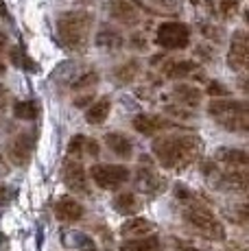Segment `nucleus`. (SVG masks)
Here are the masks:
<instances>
[{
  "label": "nucleus",
  "mask_w": 249,
  "mask_h": 251,
  "mask_svg": "<svg viewBox=\"0 0 249 251\" xmlns=\"http://www.w3.org/2000/svg\"><path fill=\"white\" fill-rule=\"evenodd\" d=\"M199 140L190 133H175L153 140V153L164 168H184L197 157Z\"/></svg>",
  "instance_id": "nucleus-1"
},
{
  "label": "nucleus",
  "mask_w": 249,
  "mask_h": 251,
  "mask_svg": "<svg viewBox=\"0 0 249 251\" xmlns=\"http://www.w3.org/2000/svg\"><path fill=\"white\" fill-rule=\"evenodd\" d=\"M94 18L85 11H66L57 18V37L66 50L83 52L90 44Z\"/></svg>",
  "instance_id": "nucleus-2"
},
{
  "label": "nucleus",
  "mask_w": 249,
  "mask_h": 251,
  "mask_svg": "<svg viewBox=\"0 0 249 251\" xmlns=\"http://www.w3.org/2000/svg\"><path fill=\"white\" fill-rule=\"evenodd\" d=\"M208 114L217 120L221 127L229 131H243L249 129V114L245 100H229V99H214L208 105Z\"/></svg>",
  "instance_id": "nucleus-3"
},
{
  "label": "nucleus",
  "mask_w": 249,
  "mask_h": 251,
  "mask_svg": "<svg viewBox=\"0 0 249 251\" xmlns=\"http://www.w3.org/2000/svg\"><path fill=\"white\" fill-rule=\"evenodd\" d=\"M184 221L190 225L193 229H197L199 234H203L205 238H214V240H223L225 238V227L223 223L208 210V207L193 203L184 210Z\"/></svg>",
  "instance_id": "nucleus-4"
},
{
  "label": "nucleus",
  "mask_w": 249,
  "mask_h": 251,
  "mask_svg": "<svg viewBox=\"0 0 249 251\" xmlns=\"http://www.w3.org/2000/svg\"><path fill=\"white\" fill-rule=\"evenodd\" d=\"M129 168L121 166V164H97L90 168V177L103 190H116L123 183L129 181Z\"/></svg>",
  "instance_id": "nucleus-5"
},
{
  "label": "nucleus",
  "mask_w": 249,
  "mask_h": 251,
  "mask_svg": "<svg viewBox=\"0 0 249 251\" xmlns=\"http://www.w3.org/2000/svg\"><path fill=\"white\" fill-rule=\"evenodd\" d=\"M155 42L166 50H181L190 44V28L184 22H162L157 26Z\"/></svg>",
  "instance_id": "nucleus-6"
},
{
  "label": "nucleus",
  "mask_w": 249,
  "mask_h": 251,
  "mask_svg": "<svg viewBox=\"0 0 249 251\" xmlns=\"http://www.w3.org/2000/svg\"><path fill=\"white\" fill-rule=\"evenodd\" d=\"M247 48H249V42H247V33L245 31H236L232 35V44H229V52H227V66L229 70H245L247 66Z\"/></svg>",
  "instance_id": "nucleus-7"
},
{
  "label": "nucleus",
  "mask_w": 249,
  "mask_h": 251,
  "mask_svg": "<svg viewBox=\"0 0 249 251\" xmlns=\"http://www.w3.org/2000/svg\"><path fill=\"white\" fill-rule=\"evenodd\" d=\"M64 181L70 190L81 192V195H88V173L81 166L79 160H66L64 162Z\"/></svg>",
  "instance_id": "nucleus-8"
},
{
  "label": "nucleus",
  "mask_w": 249,
  "mask_h": 251,
  "mask_svg": "<svg viewBox=\"0 0 249 251\" xmlns=\"http://www.w3.org/2000/svg\"><path fill=\"white\" fill-rule=\"evenodd\" d=\"M31 153H33V136L31 133H18V136L9 142L7 155L16 166H25V164H28Z\"/></svg>",
  "instance_id": "nucleus-9"
},
{
  "label": "nucleus",
  "mask_w": 249,
  "mask_h": 251,
  "mask_svg": "<svg viewBox=\"0 0 249 251\" xmlns=\"http://www.w3.org/2000/svg\"><path fill=\"white\" fill-rule=\"evenodd\" d=\"M55 216L64 223H75L83 216V205L75 199V197H61L55 203Z\"/></svg>",
  "instance_id": "nucleus-10"
},
{
  "label": "nucleus",
  "mask_w": 249,
  "mask_h": 251,
  "mask_svg": "<svg viewBox=\"0 0 249 251\" xmlns=\"http://www.w3.org/2000/svg\"><path fill=\"white\" fill-rule=\"evenodd\" d=\"M109 9H112V16L116 18L121 24L133 26V24L140 22V13H138V9L133 7L129 0H112Z\"/></svg>",
  "instance_id": "nucleus-11"
},
{
  "label": "nucleus",
  "mask_w": 249,
  "mask_h": 251,
  "mask_svg": "<svg viewBox=\"0 0 249 251\" xmlns=\"http://www.w3.org/2000/svg\"><path fill=\"white\" fill-rule=\"evenodd\" d=\"M105 144L109 147V151L116 153L118 157H123V160H129L133 153V144L131 140H129L124 133H118V131H112L105 136Z\"/></svg>",
  "instance_id": "nucleus-12"
},
{
  "label": "nucleus",
  "mask_w": 249,
  "mask_h": 251,
  "mask_svg": "<svg viewBox=\"0 0 249 251\" xmlns=\"http://www.w3.org/2000/svg\"><path fill=\"white\" fill-rule=\"evenodd\" d=\"M164 127H171V123H166V120L157 118V116H136L133 118V129H136L138 133H145V136H153V133L162 131Z\"/></svg>",
  "instance_id": "nucleus-13"
},
{
  "label": "nucleus",
  "mask_w": 249,
  "mask_h": 251,
  "mask_svg": "<svg viewBox=\"0 0 249 251\" xmlns=\"http://www.w3.org/2000/svg\"><path fill=\"white\" fill-rule=\"evenodd\" d=\"M68 153L73 157H81L83 153H88V155H99V142L97 140H90V138L81 136V133H76L68 144Z\"/></svg>",
  "instance_id": "nucleus-14"
},
{
  "label": "nucleus",
  "mask_w": 249,
  "mask_h": 251,
  "mask_svg": "<svg viewBox=\"0 0 249 251\" xmlns=\"http://www.w3.org/2000/svg\"><path fill=\"white\" fill-rule=\"evenodd\" d=\"M109 109H112V100H109L107 96H103V99H99L97 103H92V105H90V109L85 112V120H88V125H100V123H105Z\"/></svg>",
  "instance_id": "nucleus-15"
},
{
  "label": "nucleus",
  "mask_w": 249,
  "mask_h": 251,
  "mask_svg": "<svg viewBox=\"0 0 249 251\" xmlns=\"http://www.w3.org/2000/svg\"><path fill=\"white\" fill-rule=\"evenodd\" d=\"M138 186L142 188L145 192H157V190H164V179H162L160 175H157L155 171H151V168H140L138 171Z\"/></svg>",
  "instance_id": "nucleus-16"
},
{
  "label": "nucleus",
  "mask_w": 249,
  "mask_h": 251,
  "mask_svg": "<svg viewBox=\"0 0 249 251\" xmlns=\"http://www.w3.org/2000/svg\"><path fill=\"white\" fill-rule=\"evenodd\" d=\"M173 94H175L177 103H184L188 107H197L201 100V92L195 85H188V83H177L173 88Z\"/></svg>",
  "instance_id": "nucleus-17"
},
{
  "label": "nucleus",
  "mask_w": 249,
  "mask_h": 251,
  "mask_svg": "<svg viewBox=\"0 0 249 251\" xmlns=\"http://www.w3.org/2000/svg\"><path fill=\"white\" fill-rule=\"evenodd\" d=\"M160 249V238L157 236H142V238L124 240L121 251H157Z\"/></svg>",
  "instance_id": "nucleus-18"
},
{
  "label": "nucleus",
  "mask_w": 249,
  "mask_h": 251,
  "mask_svg": "<svg viewBox=\"0 0 249 251\" xmlns=\"http://www.w3.org/2000/svg\"><path fill=\"white\" fill-rule=\"evenodd\" d=\"M151 229H153V225H151V221H147V219H131L121 227L124 236H136V238L147 236Z\"/></svg>",
  "instance_id": "nucleus-19"
},
{
  "label": "nucleus",
  "mask_w": 249,
  "mask_h": 251,
  "mask_svg": "<svg viewBox=\"0 0 249 251\" xmlns=\"http://www.w3.org/2000/svg\"><path fill=\"white\" fill-rule=\"evenodd\" d=\"M219 157L232 168L238 166L241 171H245V166H247V153L241 151V149H221V151H219Z\"/></svg>",
  "instance_id": "nucleus-20"
},
{
  "label": "nucleus",
  "mask_w": 249,
  "mask_h": 251,
  "mask_svg": "<svg viewBox=\"0 0 249 251\" xmlns=\"http://www.w3.org/2000/svg\"><path fill=\"white\" fill-rule=\"evenodd\" d=\"M97 46L100 50H118V48L123 46V37L118 35L116 31L103 28V31H99V35H97Z\"/></svg>",
  "instance_id": "nucleus-21"
},
{
  "label": "nucleus",
  "mask_w": 249,
  "mask_h": 251,
  "mask_svg": "<svg viewBox=\"0 0 249 251\" xmlns=\"http://www.w3.org/2000/svg\"><path fill=\"white\" fill-rule=\"evenodd\" d=\"M114 207H116V212H121V214H136L140 203H138L133 192H121V195L114 199Z\"/></svg>",
  "instance_id": "nucleus-22"
},
{
  "label": "nucleus",
  "mask_w": 249,
  "mask_h": 251,
  "mask_svg": "<svg viewBox=\"0 0 249 251\" xmlns=\"http://www.w3.org/2000/svg\"><path fill=\"white\" fill-rule=\"evenodd\" d=\"M195 70H197V66L193 61H173V64H169L164 68V75L169 79H184V76L193 75Z\"/></svg>",
  "instance_id": "nucleus-23"
},
{
  "label": "nucleus",
  "mask_w": 249,
  "mask_h": 251,
  "mask_svg": "<svg viewBox=\"0 0 249 251\" xmlns=\"http://www.w3.org/2000/svg\"><path fill=\"white\" fill-rule=\"evenodd\" d=\"M13 114L20 120H35L37 114H40V107H37V103H33V100H18V103L13 105Z\"/></svg>",
  "instance_id": "nucleus-24"
},
{
  "label": "nucleus",
  "mask_w": 249,
  "mask_h": 251,
  "mask_svg": "<svg viewBox=\"0 0 249 251\" xmlns=\"http://www.w3.org/2000/svg\"><path fill=\"white\" fill-rule=\"evenodd\" d=\"M138 70H140V64H138L136 59H131V61H127V64L118 66L114 75H116V79L121 81V83H129V81H133V76L138 75Z\"/></svg>",
  "instance_id": "nucleus-25"
},
{
  "label": "nucleus",
  "mask_w": 249,
  "mask_h": 251,
  "mask_svg": "<svg viewBox=\"0 0 249 251\" xmlns=\"http://www.w3.org/2000/svg\"><path fill=\"white\" fill-rule=\"evenodd\" d=\"M11 61L18 66V68H25V70H35V61L33 59H28L26 57V52L22 50L20 46H16V48H11Z\"/></svg>",
  "instance_id": "nucleus-26"
},
{
  "label": "nucleus",
  "mask_w": 249,
  "mask_h": 251,
  "mask_svg": "<svg viewBox=\"0 0 249 251\" xmlns=\"http://www.w3.org/2000/svg\"><path fill=\"white\" fill-rule=\"evenodd\" d=\"M238 4H241V0H219V7H221V13L225 18H234V16H236Z\"/></svg>",
  "instance_id": "nucleus-27"
},
{
  "label": "nucleus",
  "mask_w": 249,
  "mask_h": 251,
  "mask_svg": "<svg viewBox=\"0 0 249 251\" xmlns=\"http://www.w3.org/2000/svg\"><path fill=\"white\" fill-rule=\"evenodd\" d=\"M208 94L210 96H214V99H219V96H227L229 94V90L227 88H223L219 81H212V83L208 85Z\"/></svg>",
  "instance_id": "nucleus-28"
},
{
  "label": "nucleus",
  "mask_w": 249,
  "mask_h": 251,
  "mask_svg": "<svg viewBox=\"0 0 249 251\" xmlns=\"http://www.w3.org/2000/svg\"><path fill=\"white\" fill-rule=\"evenodd\" d=\"M175 251H201V249H197V247H193V245H186V243H179L175 247Z\"/></svg>",
  "instance_id": "nucleus-29"
},
{
  "label": "nucleus",
  "mask_w": 249,
  "mask_h": 251,
  "mask_svg": "<svg viewBox=\"0 0 249 251\" xmlns=\"http://www.w3.org/2000/svg\"><path fill=\"white\" fill-rule=\"evenodd\" d=\"M0 18H9V9H7V4L0 0Z\"/></svg>",
  "instance_id": "nucleus-30"
},
{
  "label": "nucleus",
  "mask_w": 249,
  "mask_h": 251,
  "mask_svg": "<svg viewBox=\"0 0 249 251\" xmlns=\"http://www.w3.org/2000/svg\"><path fill=\"white\" fill-rule=\"evenodd\" d=\"M4 46H7V35H4V33L0 31V48L4 50Z\"/></svg>",
  "instance_id": "nucleus-31"
},
{
  "label": "nucleus",
  "mask_w": 249,
  "mask_h": 251,
  "mask_svg": "<svg viewBox=\"0 0 249 251\" xmlns=\"http://www.w3.org/2000/svg\"><path fill=\"white\" fill-rule=\"evenodd\" d=\"M4 199H7V190L0 186V203H4Z\"/></svg>",
  "instance_id": "nucleus-32"
},
{
  "label": "nucleus",
  "mask_w": 249,
  "mask_h": 251,
  "mask_svg": "<svg viewBox=\"0 0 249 251\" xmlns=\"http://www.w3.org/2000/svg\"><path fill=\"white\" fill-rule=\"evenodd\" d=\"M0 72H4V66H2V61H0Z\"/></svg>",
  "instance_id": "nucleus-33"
}]
</instances>
